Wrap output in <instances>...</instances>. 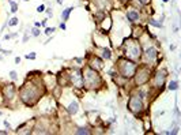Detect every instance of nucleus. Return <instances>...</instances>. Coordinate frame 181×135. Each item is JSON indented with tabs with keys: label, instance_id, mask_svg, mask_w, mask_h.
I'll use <instances>...</instances> for the list:
<instances>
[{
	"label": "nucleus",
	"instance_id": "27",
	"mask_svg": "<svg viewBox=\"0 0 181 135\" xmlns=\"http://www.w3.org/2000/svg\"><path fill=\"white\" fill-rule=\"evenodd\" d=\"M27 40H29V36H27V34H25V37H23V42H26Z\"/></svg>",
	"mask_w": 181,
	"mask_h": 135
},
{
	"label": "nucleus",
	"instance_id": "33",
	"mask_svg": "<svg viewBox=\"0 0 181 135\" xmlns=\"http://www.w3.org/2000/svg\"><path fill=\"white\" fill-rule=\"evenodd\" d=\"M162 1H164V3H166V1H169V0H162Z\"/></svg>",
	"mask_w": 181,
	"mask_h": 135
},
{
	"label": "nucleus",
	"instance_id": "32",
	"mask_svg": "<svg viewBox=\"0 0 181 135\" xmlns=\"http://www.w3.org/2000/svg\"><path fill=\"white\" fill-rule=\"evenodd\" d=\"M57 3L59 4H63V0H57Z\"/></svg>",
	"mask_w": 181,
	"mask_h": 135
},
{
	"label": "nucleus",
	"instance_id": "4",
	"mask_svg": "<svg viewBox=\"0 0 181 135\" xmlns=\"http://www.w3.org/2000/svg\"><path fill=\"white\" fill-rule=\"evenodd\" d=\"M125 55H127L129 59L137 60V59L142 56L140 45L137 44L136 41H133V40L127 41V44H125Z\"/></svg>",
	"mask_w": 181,
	"mask_h": 135
},
{
	"label": "nucleus",
	"instance_id": "19",
	"mask_svg": "<svg viewBox=\"0 0 181 135\" xmlns=\"http://www.w3.org/2000/svg\"><path fill=\"white\" fill-rule=\"evenodd\" d=\"M10 78H11L12 81H17V79H18V74H17V71H10Z\"/></svg>",
	"mask_w": 181,
	"mask_h": 135
},
{
	"label": "nucleus",
	"instance_id": "25",
	"mask_svg": "<svg viewBox=\"0 0 181 135\" xmlns=\"http://www.w3.org/2000/svg\"><path fill=\"white\" fill-rule=\"evenodd\" d=\"M3 123H4V126L7 127V128H10V127H11V126H10V123L7 122V120H4V122H3Z\"/></svg>",
	"mask_w": 181,
	"mask_h": 135
},
{
	"label": "nucleus",
	"instance_id": "31",
	"mask_svg": "<svg viewBox=\"0 0 181 135\" xmlns=\"http://www.w3.org/2000/svg\"><path fill=\"white\" fill-rule=\"evenodd\" d=\"M46 12H48L49 17H52V11H50V10H46Z\"/></svg>",
	"mask_w": 181,
	"mask_h": 135
},
{
	"label": "nucleus",
	"instance_id": "30",
	"mask_svg": "<svg viewBox=\"0 0 181 135\" xmlns=\"http://www.w3.org/2000/svg\"><path fill=\"white\" fill-rule=\"evenodd\" d=\"M3 53H4V55H10V53H11V51H3Z\"/></svg>",
	"mask_w": 181,
	"mask_h": 135
},
{
	"label": "nucleus",
	"instance_id": "24",
	"mask_svg": "<svg viewBox=\"0 0 181 135\" xmlns=\"http://www.w3.org/2000/svg\"><path fill=\"white\" fill-rule=\"evenodd\" d=\"M60 27H61V29H63V30H66V23H64V22H61V23H60Z\"/></svg>",
	"mask_w": 181,
	"mask_h": 135
},
{
	"label": "nucleus",
	"instance_id": "10",
	"mask_svg": "<svg viewBox=\"0 0 181 135\" xmlns=\"http://www.w3.org/2000/svg\"><path fill=\"white\" fill-rule=\"evenodd\" d=\"M127 18H128L129 22H136L137 19H139V12L135 11V10H131L127 12Z\"/></svg>",
	"mask_w": 181,
	"mask_h": 135
},
{
	"label": "nucleus",
	"instance_id": "6",
	"mask_svg": "<svg viewBox=\"0 0 181 135\" xmlns=\"http://www.w3.org/2000/svg\"><path fill=\"white\" fill-rule=\"evenodd\" d=\"M150 79V70L147 67H140L139 68V71H137V75H136V85H144L147 83Z\"/></svg>",
	"mask_w": 181,
	"mask_h": 135
},
{
	"label": "nucleus",
	"instance_id": "14",
	"mask_svg": "<svg viewBox=\"0 0 181 135\" xmlns=\"http://www.w3.org/2000/svg\"><path fill=\"white\" fill-rule=\"evenodd\" d=\"M75 134H78V135H82V134L87 135V134H90V131H88V128H86V127H80V128H78V130L75 131Z\"/></svg>",
	"mask_w": 181,
	"mask_h": 135
},
{
	"label": "nucleus",
	"instance_id": "11",
	"mask_svg": "<svg viewBox=\"0 0 181 135\" xmlns=\"http://www.w3.org/2000/svg\"><path fill=\"white\" fill-rule=\"evenodd\" d=\"M78 109H79V105H78V102H76V101H72V102L68 105L67 111H68V113H70V115H75V113L78 112Z\"/></svg>",
	"mask_w": 181,
	"mask_h": 135
},
{
	"label": "nucleus",
	"instance_id": "22",
	"mask_svg": "<svg viewBox=\"0 0 181 135\" xmlns=\"http://www.w3.org/2000/svg\"><path fill=\"white\" fill-rule=\"evenodd\" d=\"M44 11H45V6L44 4H41V6L37 7V12H44Z\"/></svg>",
	"mask_w": 181,
	"mask_h": 135
},
{
	"label": "nucleus",
	"instance_id": "21",
	"mask_svg": "<svg viewBox=\"0 0 181 135\" xmlns=\"http://www.w3.org/2000/svg\"><path fill=\"white\" fill-rule=\"evenodd\" d=\"M31 34H33L34 37H38V36H40V30H38V27H34V29L31 30Z\"/></svg>",
	"mask_w": 181,
	"mask_h": 135
},
{
	"label": "nucleus",
	"instance_id": "16",
	"mask_svg": "<svg viewBox=\"0 0 181 135\" xmlns=\"http://www.w3.org/2000/svg\"><path fill=\"white\" fill-rule=\"evenodd\" d=\"M10 6H11V12H17L18 11V4L15 3V1H12V0H8Z\"/></svg>",
	"mask_w": 181,
	"mask_h": 135
},
{
	"label": "nucleus",
	"instance_id": "2",
	"mask_svg": "<svg viewBox=\"0 0 181 135\" xmlns=\"http://www.w3.org/2000/svg\"><path fill=\"white\" fill-rule=\"evenodd\" d=\"M82 79H83V83L87 86L88 89H95V87L101 83V78L98 75V72L91 67H87L83 71Z\"/></svg>",
	"mask_w": 181,
	"mask_h": 135
},
{
	"label": "nucleus",
	"instance_id": "15",
	"mask_svg": "<svg viewBox=\"0 0 181 135\" xmlns=\"http://www.w3.org/2000/svg\"><path fill=\"white\" fill-rule=\"evenodd\" d=\"M168 89H169V90H176V89H178V82H177V81H172L170 83H169Z\"/></svg>",
	"mask_w": 181,
	"mask_h": 135
},
{
	"label": "nucleus",
	"instance_id": "35",
	"mask_svg": "<svg viewBox=\"0 0 181 135\" xmlns=\"http://www.w3.org/2000/svg\"><path fill=\"white\" fill-rule=\"evenodd\" d=\"M23 1H29V0H23Z\"/></svg>",
	"mask_w": 181,
	"mask_h": 135
},
{
	"label": "nucleus",
	"instance_id": "3",
	"mask_svg": "<svg viewBox=\"0 0 181 135\" xmlns=\"http://www.w3.org/2000/svg\"><path fill=\"white\" fill-rule=\"evenodd\" d=\"M136 71V66L129 62L128 59H120L119 60V72L124 78H131Z\"/></svg>",
	"mask_w": 181,
	"mask_h": 135
},
{
	"label": "nucleus",
	"instance_id": "5",
	"mask_svg": "<svg viewBox=\"0 0 181 135\" xmlns=\"http://www.w3.org/2000/svg\"><path fill=\"white\" fill-rule=\"evenodd\" d=\"M128 107L129 111H132L135 115H137L139 112L143 111V102H142V98L137 97V96H132L128 101Z\"/></svg>",
	"mask_w": 181,
	"mask_h": 135
},
{
	"label": "nucleus",
	"instance_id": "1",
	"mask_svg": "<svg viewBox=\"0 0 181 135\" xmlns=\"http://www.w3.org/2000/svg\"><path fill=\"white\" fill-rule=\"evenodd\" d=\"M40 91L35 87V85H25L22 90H21V98L26 105H34L35 101L40 98Z\"/></svg>",
	"mask_w": 181,
	"mask_h": 135
},
{
	"label": "nucleus",
	"instance_id": "8",
	"mask_svg": "<svg viewBox=\"0 0 181 135\" xmlns=\"http://www.w3.org/2000/svg\"><path fill=\"white\" fill-rule=\"evenodd\" d=\"M3 93H4L6 98L11 100L14 96H15V87H14V85H7L4 89H3Z\"/></svg>",
	"mask_w": 181,
	"mask_h": 135
},
{
	"label": "nucleus",
	"instance_id": "7",
	"mask_svg": "<svg viewBox=\"0 0 181 135\" xmlns=\"http://www.w3.org/2000/svg\"><path fill=\"white\" fill-rule=\"evenodd\" d=\"M166 77H168V72L165 71V70L158 71L157 74H155V77H154V86H157V87H159V86H164Z\"/></svg>",
	"mask_w": 181,
	"mask_h": 135
},
{
	"label": "nucleus",
	"instance_id": "26",
	"mask_svg": "<svg viewBox=\"0 0 181 135\" xmlns=\"http://www.w3.org/2000/svg\"><path fill=\"white\" fill-rule=\"evenodd\" d=\"M139 1H140L142 4H146V3H149V1H150V0H139Z\"/></svg>",
	"mask_w": 181,
	"mask_h": 135
},
{
	"label": "nucleus",
	"instance_id": "18",
	"mask_svg": "<svg viewBox=\"0 0 181 135\" xmlns=\"http://www.w3.org/2000/svg\"><path fill=\"white\" fill-rule=\"evenodd\" d=\"M18 23H19V19H18V18H12V19H10L8 26H17Z\"/></svg>",
	"mask_w": 181,
	"mask_h": 135
},
{
	"label": "nucleus",
	"instance_id": "13",
	"mask_svg": "<svg viewBox=\"0 0 181 135\" xmlns=\"http://www.w3.org/2000/svg\"><path fill=\"white\" fill-rule=\"evenodd\" d=\"M101 52H102V57L106 59V60H109V59L112 57V52H111L109 49H106V48H102Z\"/></svg>",
	"mask_w": 181,
	"mask_h": 135
},
{
	"label": "nucleus",
	"instance_id": "9",
	"mask_svg": "<svg viewBox=\"0 0 181 135\" xmlns=\"http://www.w3.org/2000/svg\"><path fill=\"white\" fill-rule=\"evenodd\" d=\"M144 56H146V59L149 62H154L155 57H157V49H155V48H149V49L146 51Z\"/></svg>",
	"mask_w": 181,
	"mask_h": 135
},
{
	"label": "nucleus",
	"instance_id": "12",
	"mask_svg": "<svg viewBox=\"0 0 181 135\" xmlns=\"http://www.w3.org/2000/svg\"><path fill=\"white\" fill-rule=\"evenodd\" d=\"M72 7H68V8H66L64 11L61 12V19H63V22H66L67 19H68V17H70V14H71V11H72Z\"/></svg>",
	"mask_w": 181,
	"mask_h": 135
},
{
	"label": "nucleus",
	"instance_id": "29",
	"mask_svg": "<svg viewBox=\"0 0 181 135\" xmlns=\"http://www.w3.org/2000/svg\"><path fill=\"white\" fill-rule=\"evenodd\" d=\"M46 21H48V19H44V21H42V23H41V25H42V26H46Z\"/></svg>",
	"mask_w": 181,
	"mask_h": 135
},
{
	"label": "nucleus",
	"instance_id": "34",
	"mask_svg": "<svg viewBox=\"0 0 181 135\" xmlns=\"http://www.w3.org/2000/svg\"><path fill=\"white\" fill-rule=\"evenodd\" d=\"M1 115H3V112H1V111H0V116H1Z\"/></svg>",
	"mask_w": 181,
	"mask_h": 135
},
{
	"label": "nucleus",
	"instance_id": "23",
	"mask_svg": "<svg viewBox=\"0 0 181 135\" xmlns=\"http://www.w3.org/2000/svg\"><path fill=\"white\" fill-rule=\"evenodd\" d=\"M26 59H31V60H34V59H35V52H31L30 55H26Z\"/></svg>",
	"mask_w": 181,
	"mask_h": 135
},
{
	"label": "nucleus",
	"instance_id": "20",
	"mask_svg": "<svg viewBox=\"0 0 181 135\" xmlns=\"http://www.w3.org/2000/svg\"><path fill=\"white\" fill-rule=\"evenodd\" d=\"M53 32H55V27H46V29H45V34H46V36H50Z\"/></svg>",
	"mask_w": 181,
	"mask_h": 135
},
{
	"label": "nucleus",
	"instance_id": "28",
	"mask_svg": "<svg viewBox=\"0 0 181 135\" xmlns=\"http://www.w3.org/2000/svg\"><path fill=\"white\" fill-rule=\"evenodd\" d=\"M15 63H17V64L21 63V57H15Z\"/></svg>",
	"mask_w": 181,
	"mask_h": 135
},
{
	"label": "nucleus",
	"instance_id": "17",
	"mask_svg": "<svg viewBox=\"0 0 181 135\" xmlns=\"http://www.w3.org/2000/svg\"><path fill=\"white\" fill-rule=\"evenodd\" d=\"M149 23L153 25V26H155V27H162V22H157V19H150Z\"/></svg>",
	"mask_w": 181,
	"mask_h": 135
}]
</instances>
